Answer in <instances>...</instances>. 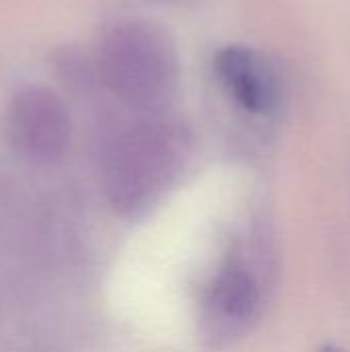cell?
Returning a JSON list of instances; mask_svg holds the SVG:
<instances>
[{"label": "cell", "instance_id": "6da1fadb", "mask_svg": "<svg viewBox=\"0 0 350 352\" xmlns=\"http://www.w3.org/2000/svg\"><path fill=\"white\" fill-rule=\"evenodd\" d=\"M97 74L122 101L138 109L161 107L177 89L179 62L175 43L157 25H118L99 45Z\"/></svg>", "mask_w": 350, "mask_h": 352}, {"label": "cell", "instance_id": "7a4b0ae2", "mask_svg": "<svg viewBox=\"0 0 350 352\" xmlns=\"http://www.w3.org/2000/svg\"><path fill=\"white\" fill-rule=\"evenodd\" d=\"M270 268V252L264 243L248 241L233 252L208 299L210 320L217 322L221 334H241L256 320L264 303Z\"/></svg>", "mask_w": 350, "mask_h": 352}, {"label": "cell", "instance_id": "3957f363", "mask_svg": "<svg viewBox=\"0 0 350 352\" xmlns=\"http://www.w3.org/2000/svg\"><path fill=\"white\" fill-rule=\"evenodd\" d=\"M4 132L17 153L31 161L50 163L66 151L70 118L52 91L23 87L6 105Z\"/></svg>", "mask_w": 350, "mask_h": 352}, {"label": "cell", "instance_id": "277c9868", "mask_svg": "<svg viewBox=\"0 0 350 352\" xmlns=\"http://www.w3.org/2000/svg\"><path fill=\"white\" fill-rule=\"evenodd\" d=\"M215 72L227 95L248 113L270 118L285 101V80L276 64L250 45H227L215 56Z\"/></svg>", "mask_w": 350, "mask_h": 352}, {"label": "cell", "instance_id": "5b68a950", "mask_svg": "<svg viewBox=\"0 0 350 352\" xmlns=\"http://www.w3.org/2000/svg\"><path fill=\"white\" fill-rule=\"evenodd\" d=\"M320 352H349L347 349H342V346H338V344H326V346H322Z\"/></svg>", "mask_w": 350, "mask_h": 352}]
</instances>
